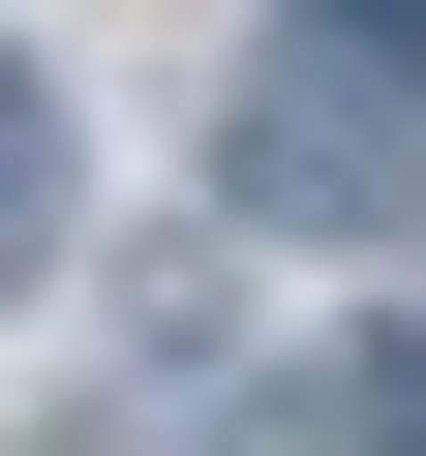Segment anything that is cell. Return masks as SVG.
<instances>
[{
    "instance_id": "cell-1",
    "label": "cell",
    "mask_w": 426,
    "mask_h": 456,
    "mask_svg": "<svg viewBox=\"0 0 426 456\" xmlns=\"http://www.w3.org/2000/svg\"><path fill=\"white\" fill-rule=\"evenodd\" d=\"M244 213H274V244H396V213H426V61L396 31H274L244 61Z\"/></svg>"
},
{
    "instance_id": "cell-2",
    "label": "cell",
    "mask_w": 426,
    "mask_h": 456,
    "mask_svg": "<svg viewBox=\"0 0 426 456\" xmlns=\"http://www.w3.org/2000/svg\"><path fill=\"white\" fill-rule=\"evenodd\" d=\"M31 244H61V92L0 61V274H31Z\"/></svg>"
},
{
    "instance_id": "cell-3",
    "label": "cell",
    "mask_w": 426,
    "mask_h": 456,
    "mask_svg": "<svg viewBox=\"0 0 426 456\" xmlns=\"http://www.w3.org/2000/svg\"><path fill=\"white\" fill-rule=\"evenodd\" d=\"M335 456H426V335H396V365H365V426H335Z\"/></svg>"
},
{
    "instance_id": "cell-4",
    "label": "cell",
    "mask_w": 426,
    "mask_h": 456,
    "mask_svg": "<svg viewBox=\"0 0 426 456\" xmlns=\"http://www.w3.org/2000/svg\"><path fill=\"white\" fill-rule=\"evenodd\" d=\"M305 31H396V0H305Z\"/></svg>"
}]
</instances>
